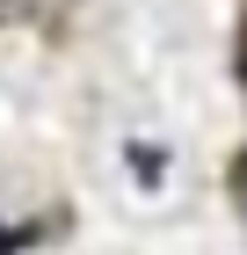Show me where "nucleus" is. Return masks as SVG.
Returning a JSON list of instances; mask_svg holds the SVG:
<instances>
[{"mask_svg": "<svg viewBox=\"0 0 247 255\" xmlns=\"http://www.w3.org/2000/svg\"><path fill=\"white\" fill-rule=\"evenodd\" d=\"M29 7H37V0H0V15H29Z\"/></svg>", "mask_w": 247, "mask_h": 255, "instance_id": "nucleus-1", "label": "nucleus"}]
</instances>
